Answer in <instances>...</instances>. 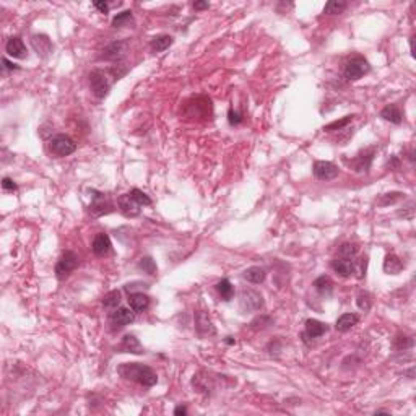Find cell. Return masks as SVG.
Wrapping results in <instances>:
<instances>
[{
    "label": "cell",
    "instance_id": "74e56055",
    "mask_svg": "<svg viewBox=\"0 0 416 416\" xmlns=\"http://www.w3.org/2000/svg\"><path fill=\"white\" fill-rule=\"evenodd\" d=\"M402 192H390V194H386L382 197V200L379 202L381 205H389V204H395L397 200H400L402 199Z\"/></svg>",
    "mask_w": 416,
    "mask_h": 416
},
{
    "label": "cell",
    "instance_id": "d590c367",
    "mask_svg": "<svg viewBox=\"0 0 416 416\" xmlns=\"http://www.w3.org/2000/svg\"><path fill=\"white\" fill-rule=\"evenodd\" d=\"M394 345L397 350H407L413 346V338L412 337H405V335H399L394 340Z\"/></svg>",
    "mask_w": 416,
    "mask_h": 416
},
{
    "label": "cell",
    "instance_id": "83f0119b",
    "mask_svg": "<svg viewBox=\"0 0 416 416\" xmlns=\"http://www.w3.org/2000/svg\"><path fill=\"white\" fill-rule=\"evenodd\" d=\"M119 304H121V291L114 289V291H109L108 294L104 296L103 306L106 309H111V311H114V309H117Z\"/></svg>",
    "mask_w": 416,
    "mask_h": 416
},
{
    "label": "cell",
    "instance_id": "277c9868",
    "mask_svg": "<svg viewBox=\"0 0 416 416\" xmlns=\"http://www.w3.org/2000/svg\"><path fill=\"white\" fill-rule=\"evenodd\" d=\"M49 150H50V153L55 155V156H68V155H72L75 150H77V143H75L70 137H67V135H54L52 138H50V142H49Z\"/></svg>",
    "mask_w": 416,
    "mask_h": 416
},
{
    "label": "cell",
    "instance_id": "f35d334b",
    "mask_svg": "<svg viewBox=\"0 0 416 416\" xmlns=\"http://www.w3.org/2000/svg\"><path fill=\"white\" fill-rule=\"evenodd\" d=\"M228 121H229L231 125H237V124L242 122V116L239 114V112L229 109V112H228Z\"/></svg>",
    "mask_w": 416,
    "mask_h": 416
},
{
    "label": "cell",
    "instance_id": "9a60e30c",
    "mask_svg": "<svg viewBox=\"0 0 416 416\" xmlns=\"http://www.w3.org/2000/svg\"><path fill=\"white\" fill-rule=\"evenodd\" d=\"M332 268L333 272H337L340 276H350L353 272H355V262L351 260V258H343V257H338L335 260L332 262Z\"/></svg>",
    "mask_w": 416,
    "mask_h": 416
},
{
    "label": "cell",
    "instance_id": "484cf974",
    "mask_svg": "<svg viewBox=\"0 0 416 416\" xmlns=\"http://www.w3.org/2000/svg\"><path fill=\"white\" fill-rule=\"evenodd\" d=\"M216 291L224 301H229V299H232V296H234V288H232L231 281L226 278L216 283Z\"/></svg>",
    "mask_w": 416,
    "mask_h": 416
},
{
    "label": "cell",
    "instance_id": "f546056e",
    "mask_svg": "<svg viewBox=\"0 0 416 416\" xmlns=\"http://www.w3.org/2000/svg\"><path fill=\"white\" fill-rule=\"evenodd\" d=\"M348 7V3L346 2H337V0H332V2H327L325 7H324V13H329V15H337V13H342V11Z\"/></svg>",
    "mask_w": 416,
    "mask_h": 416
},
{
    "label": "cell",
    "instance_id": "bcb514c9",
    "mask_svg": "<svg viewBox=\"0 0 416 416\" xmlns=\"http://www.w3.org/2000/svg\"><path fill=\"white\" fill-rule=\"evenodd\" d=\"M226 342H228L229 345H232V343H234V340H231V337H228V340H226Z\"/></svg>",
    "mask_w": 416,
    "mask_h": 416
},
{
    "label": "cell",
    "instance_id": "ba28073f",
    "mask_svg": "<svg viewBox=\"0 0 416 416\" xmlns=\"http://www.w3.org/2000/svg\"><path fill=\"white\" fill-rule=\"evenodd\" d=\"M91 205H90V213L93 216H101V215H108V213L114 211V205L111 204V202L106 199L104 194L96 192V191H91Z\"/></svg>",
    "mask_w": 416,
    "mask_h": 416
},
{
    "label": "cell",
    "instance_id": "44dd1931",
    "mask_svg": "<svg viewBox=\"0 0 416 416\" xmlns=\"http://www.w3.org/2000/svg\"><path fill=\"white\" fill-rule=\"evenodd\" d=\"M359 322V317L356 316V314H343V316H340L337 319V330L338 332H348L351 330L353 327H355L356 324Z\"/></svg>",
    "mask_w": 416,
    "mask_h": 416
},
{
    "label": "cell",
    "instance_id": "7c38bea8",
    "mask_svg": "<svg viewBox=\"0 0 416 416\" xmlns=\"http://www.w3.org/2000/svg\"><path fill=\"white\" fill-rule=\"evenodd\" d=\"M31 44H33V47L37 52V55H41V57H44V59L52 52V44H50L49 37L46 34H34L33 37H31Z\"/></svg>",
    "mask_w": 416,
    "mask_h": 416
},
{
    "label": "cell",
    "instance_id": "60d3db41",
    "mask_svg": "<svg viewBox=\"0 0 416 416\" xmlns=\"http://www.w3.org/2000/svg\"><path fill=\"white\" fill-rule=\"evenodd\" d=\"M94 5V8H98L101 13H108L109 11V5L106 3V2H99V0H96V2H93Z\"/></svg>",
    "mask_w": 416,
    "mask_h": 416
},
{
    "label": "cell",
    "instance_id": "e575fe53",
    "mask_svg": "<svg viewBox=\"0 0 416 416\" xmlns=\"http://www.w3.org/2000/svg\"><path fill=\"white\" fill-rule=\"evenodd\" d=\"M353 121V116H346L345 119H342V121H335V122H332L329 125H325L324 130L327 132H333V130H342L343 127H346L350 122Z\"/></svg>",
    "mask_w": 416,
    "mask_h": 416
},
{
    "label": "cell",
    "instance_id": "52a82bcc",
    "mask_svg": "<svg viewBox=\"0 0 416 416\" xmlns=\"http://www.w3.org/2000/svg\"><path fill=\"white\" fill-rule=\"evenodd\" d=\"M77 267H78L77 254L72 252V250H65L64 254H62L60 260L57 262V265H55V275H57L59 280H62V278H65L70 272H73Z\"/></svg>",
    "mask_w": 416,
    "mask_h": 416
},
{
    "label": "cell",
    "instance_id": "30bf717a",
    "mask_svg": "<svg viewBox=\"0 0 416 416\" xmlns=\"http://www.w3.org/2000/svg\"><path fill=\"white\" fill-rule=\"evenodd\" d=\"M93 252L96 254L98 257H104L108 255L111 249H112V244H111V239L109 236L106 234V232H98L96 236L93 239Z\"/></svg>",
    "mask_w": 416,
    "mask_h": 416
},
{
    "label": "cell",
    "instance_id": "d6986e66",
    "mask_svg": "<svg viewBox=\"0 0 416 416\" xmlns=\"http://www.w3.org/2000/svg\"><path fill=\"white\" fill-rule=\"evenodd\" d=\"M381 117L384 121L392 122V124H402V111L397 104H389L381 111Z\"/></svg>",
    "mask_w": 416,
    "mask_h": 416
},
{
    "label": "cell",
    "instance_id": "5b68a950",
    "mask_svg": "<svg viewBox=\"0 0 416 416\" xmlns=\"http://www.w3.org/2000/svg\"><path fill=\"white\" fill-rule=\"evenodd\" d=\"M263 306L262 294L257 293L255 289H242L239 296V307L242 312H255L260 311Z\"/></svg>",
    "mask_w": 416,
    "mask_h": 416
},
{
    "label": "cell",
    "instance_id": "7a4b0ae2",
    "mask_svg": "<svg viewBox=\"0 0 416 416\" xmlns=\"http://www.w3.org/2000/svg\"><path fill=\"white\" fill-rule=\"evenodd\" d=\"M109 75L111 72H104L101 70V68H96V70H93L90 73V86H91V91L96 98H106L109 93V88H111V81H109Z\"/></svg>",
    "mask_w": 416,
    "mask_h": 416
},
{
    "label": "cell",
    "instance_id": "8d00e7d4",
    "mask_svg": "<svg viewBox=\"0 0 416 416\" xmlns=\"http://www.w3.org/2000/svg\"><path fill=\"white\" fill-rule=\"evenodd\" d=\"M252 329H255V330H258V329H265V327H268V325H272V319L270 317H265V316H262V317H257L255 320H252Z\"/></svg>",
    "mask_w": 416,
    "mask_h": 416
},
{
    "label": "cell",
    "instance_id": "4316f807",
    "mask_svg": "<svg viewBox=\"0 0 416 416\" xmlns=\"http://www.w3.org/2000/svg\"><path fill=\"white\" fill-rule=\"evenodd\" d=\"M314 286H316V289L322 296H330L332 289H333V283L329 276H319V278L314 281Z\"/></svg>",
    "mask_w": 416,
    "mask_h": 416
},
{
    "label": "cell",
    "instance_id": "2e32d148",
    "mask_svg": "<svg viewBox=\"0 0 416 416\" xmlns=\"http://www.w3.org/2000/svg\"><path fill=\"white\" fill-rule=\"evenodd\" d=\"M374 151L376 148H369V150H364L361 151L358 156H356V160L353 161V165H355V169L356 171H368L369 166H371V163H373V158H374Z\"/></svg>",
    "mask_w": 416,
    "mask_h": 416
},
{
    "label": "cell",
    "instance_id": "1f68e13d",
    "mask_svg": "<svg viewBox=\"0 0 416 416\" xmlns=\"http://www.w3.org/2000/svg\"><path fill=\"white\" fill-rule=\"evenodd\" d=\"M138 268L143 270V272L148 273V275H156V270H158V267H156V263L151 257L140 258V262H138Z\"/></svg>",
    "mask_w": 416,
    "mask_h": 416
},
{
    "label": "cell",
    "instance_id": "ee69618b",
    "mask_svg": "<svg viewBox=\"0 0 416 416\" xmlns=\"http://www.w3.org/2000/svg\"><path fill=\"white\" fill-rule=\"evenodd\" d=\"M210 5H208V2H195L194 3V8L195 10H204V8H208Z\"/></svg>",
    "mask_w": 416,
    "mask_h": 416
},
{
    "label": "cell",
    "instance_id": "7bdbcfd3",
    "mask_svg": "<svg viewBox=\"0 0 416 416\" xmlns=\"http://www.w3.org/2000/svg\"><path fill=\"white\" fill-rule=\"evenodd\" d=\"M364 272H366V258H361V260H359V270H358L359 278H363V276L366 275Z\"/></svg>",
    "mask_w": 416,
    "mask_h": 416
},
{
    "label": "cell",
    "instance_id": "7402d4cb",
    "mask_svg": "<svg viewBox=\"0 0 416 416\" xmlns=\"http://www.w3.org/2000/svg\"><path fill=\"white\" fill-rule=\"evenodd\" d=\"M197 330L202 337H205V335H213L215 333V329H213V325L210 322V319H208V316L205 312H199L197 314Z\"/></svg>",
    "mask_w": 416,
    "mask_h": 416
},
{
    "label": "cell",
    "instance_id": "8fae6325",
    "mask_svg": "<svg viewBox=\"0 0 416 416\" xmlns=\"http://www.w3.org/2000/svg\"><path fill=\"white\" fill-rule=\"evenodd\" d=\"M117 204H119V210H121L124 215L129 216V218L137 216L138 213H140V208H142L134 199L130 197L129 194H125V195H122V197H119Z\"/></svg>",
    "mask_w": 416,
    "mask_h": 416
},
{
    "label": "cell",
    "instance_id": "3957f363",
    "mask_svg": "<svg viewBox=\"0 0 416 416\" xmlns=\"http://www.w3.org/2000/svg\"><path fill=\"white\" fill-rule=\"evenodd\" d=\"M369 70H371L369 62L364 57H361V55H356V57H353V59H350L348 62H346L343 73H345L346 80L356 81L361 77H364L366 73H369Z\"/></svg>",
    "mask_w": 416,
    "mask_h": 416
},
{
    "label": "cell",
    "instance_id": "d4e9b609",
    "mask_svg": "<svg viewBox=\"0 0 416 416\" xmlns=\"http://www.w3.org/2000/svg\"><path fill=\"white\" fill-rule=\"evenodd\" d=\"M122 350L129 351V353H135V355H142V353H143V348H142L140 342H138V340L134 335H125L124 337V340H122Z\"/></svg>",
    "mask_w": 416,
    "mask_h": 416
},
{
    "label": "cell",
    "instance_id": "ac0fdd59",
    "mask_svg": "<svg viewBox=\"0 0 416 416\" xmlns=\"http://www.w3.org/2000/svg\"><path fill=\"white\" fill-rule=\"evenodd\" d=\"M403 270V262L399 255L395 254H389L384 260V272L389 275H399Z\"/></svg>",
    "mask_w": 416,
    "mask_h": 416
},
{
    "label": "cell",
    "instance_id": "836d02e7",
    "mask_svg": "<svg viewBox=\"0 0 416 416\" xmlns=\"http://www.w3.org/2000/svg\"><path fill=\"white\" fill-rule=\"evenodd\" d=\"M356 254H358V247L355 244H350V242L342 244L340 245V249H338V255L343 257V258H351L353 260V257H355Z\"/></svg>",
    "mask_w": 416,
    "mask_h": 416
},
{
    "label": "cell",
    "instance_id": "9c48e42d",
    "mask_svg": "<svg viewBox=\"0 0 416 416\" xmlns=\"http://www.w3.org/2000/svg\"><path fill=\"white\" fill-rule=\"evenodd\" d=\"M312 173L319 181H332L338 176L340 169L330 161H316L314 163Z\"/></svg>",
    "mask_w": 416,
    "mask_h": 416
},
{
    "label": "cell",
    "instance_id": "b9f144b4",
    "mask_svg": "<svg viewBox=\"0 0 416 416\" xmlns=\"http://www.w3.org/2000/svg\"><path fill=\"white\" fill-rule=\"evenodd\" d=\"M2 64H3V67L7 68V70H20V67H18L16 64H13V62H10V60H7V59H2Z\"/></svg>",
    "mask_w": 416,
    "mask_h": 416
},
{
    "label": "cell",
    "instance_id": "e0dca14e",
    "mask_svg": "<svg viewBox=\"0 0 416 416\" xmlns=\"http://www.w3.org/2000/svg\"><path fill=\"white\" fill-rule=\"evenodd\" d=\"M129 306L134 312H143L150 306V298L143 293H132L129 296Z\"/></svg>",
    "mask_w": 416,
    "mask_h": 416
},
{
    "label": "cell",
    "instance_id": "6da1fadb",
    "mask_svg": "<svg viewBox=\"0 0 416 416\" xmlns=\"http://www.w3.org/2000/svg\"><path fill=\"white\" fill-rule=\"evenodd\" d=\"M119 374L143 387H153L158 382V376L153 369L138 363H124L122 366H119Z\"/></svg>",
    "mask_w": 416,
    "mask_h": 416
},
{
    "label": "cell",
    "instance_id": "603a6c76",
    "mask_svg": "<svg viewBox=\"0 0 416 416\" xmlns=\"http://www.w3.org/2000/svg\"><path fill=\"white\" fill-rule=\"evenodd\" d=\"M173 36H169V34H160V36H156L151 39L150 42V47L153 52H163V50H166L169 46L173 44Z\"/></svg>",
    "mask_w": 416,
    "mask_h": 416
},
{
    "label": "cell",
    "instance_id": "d6a6232c",
    "mask_svg": "<svg viewBox=\"0 0 416 416\" xmlns=\"http://www.w3.org/2000/svg\"><path fill=\"white\" fill-rule=\"evenodd\" d=\"M132 20H134V16H132V11L130 10H125V11H121V13H117L114 16V20H112V26H114V28H122L124 24L132 23Z\"/></svg>",
    "mask_w": 416,
    "mask_h": 416
},
{
    "label": "cell",
    "instance_id": "f6af8a7d",
    "mask_svg": "<svg viewBox=\"0 0 416 416\" xmlns=\"http://www.w3.org/2000/svg\"><path fill=\"white\" fill-rule=\"evenodd\" d=\"M174 415H187V410H186V407H178L174 410Z\"/></svg>",
    "mask_w": 416,
    "mask_h": 416
},
{
    "label": "cell",
    "instance_id": "f1b7e54d",
    "mask_svg": "<svg viewBox=\"0 0 416 416\" xmlns=\"http://www.w3.org/2000/svg\"><path fill=\"white\" fill-rule=\"evenodd\" d=\"M356 304L361 311L368 312L371 307H373V296H371L368 291H359L356 296Z\"/></svg>",
    "mask_w": 416,
    "mask_h": 416
},
{
    "label": "cell",
    "instance_id": "8992f818",
    "mask_svg": "<svg viewBox=\"0 0 416 416\" xmlns=\"http://www.w3.org/2000/svg\"><path fill=\"white\" fill-rule=\"evenodd\" d=\"M135 320V312L129 307H117L109 314V324L112 330H121L125 325L132 324Z\"/></svg>",
    "mask_w": 416,
    "mask_h": 416
},
{
    "label": "cell",
    "instance_id": "4dcf8cb0",
    "mask_svg": "<svg viewBox=\"0 0 416 416\" xmlns=\"http://www.w3.org/2000/svg\"><path fill=\"white\" fill-rule=\"evenodd\" d=\"M129 195H130V197L134 199L140 207H148V205H151V199H150L148 195L145 194L143 191H140V189H132V191L129 192Z\"/></svg>",
    "mask_w": 416,
    "mask_h": 416
},
{
    "label": "cell",
    "instance_id": "5bb4252c",
    "mask_svg": "<svg viewBox=\"0 0 416 416\" xmlns=\"http://www.w3.org/2000/svg\"><path fill=\"white\" fill-rule=\"evenodd\" d=\"M125 52V42L124 41H114L111 42L109 46H106L103 49V55H101V59H106V60H117L121 59Z\"/></svg>",
    "mask_w": 416,
    "mask_h": 416
},
{
    "label": "cell",
    "instance_id": "ffe728a7",
    "mask_svg": "<svg viewBox=\"0 0 416 416\" xmlns=\"http://www.w3.org/2000/svg\"><path fill=\"white\" fill-rule=\"evenodd\" d=\"M325 332H327V325L320 322V320H316V319L306 320V335L307 337L319 338V337H322Z\"/></svg>",
    "mask_w": 416,
    "mask_h": 416
},
{
    "label": "cell",
    "instance_id": "cb8c5ba5",
    "mask_svg": "<svg viewBox=\"0 0 416 416\" xmlns=\"http://www.w3.org/2000/svg\"><path fill=\"white\" fill-rule=\"evenodd\" d=\"M265 276H267V272L262 267H250L244 272V278L250 283H254V285H260V283H263Z\"/></svg>",
    "mask_w": 416,
    "mask_h": 416
},
{
    "label": "cell",
    "instance_id": "4fadbf2b",
    "mask_svg": "<svg viewBox=\"0 0 416 416\" xmlns=\"http://www.w3.org/2000/svg\"><path fill=\"white\" fill-rule=\"evenodd\" d=\"M5 50H7V54L11 55V57L15 59H24L26 57V46H24V42L20 39V37H10L5 44Z\"/></svg>",
    "mask_w": 416,
    "mask_h": 416
},
{
    "label": "cell",
    "instance_id": "ab89813d",
    "mask_svg": "<svg viewBox=\"0 0 416 416\" xmlns=\"http://www.w3.org/2000/svg\"><path fill=\"white\" fill-rule=\"evenodd\" d=\"M2 189L3 191H7V192H16V184L13 181H11L10 178H3V181H2Z\"/></svg>",
    "mask_w": 416,
    "mask_h": 416
}]
</instances>
